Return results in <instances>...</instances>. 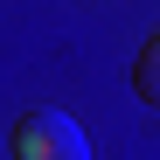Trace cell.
I'll list each match as a JSON object with an SVG mask.
<instances>
[{
  "label": "cell",
  "instance_id": "obj_1",
  "mask_svg": "<svg viewBox=\"0 0 160 160\" xmlns=\"http://www.w3.org/2000/svg\"><path fill=\"white\" fill-rule=\"evenodd\" d=\"M14 160H91V139L70 112L35 104V112L14 118Z\"/></svg>",
  "mask_w": 160,
  "mask_h": 160
},
{
  "label": "cell",
  "instance_id": "obj_2",
  "mask_svg": "<svg viewBox=\"0 0 160 160\" xmlns=\"http://www.w3.org/2000/svg\"><path fill=\"white\" fill-rule=\"evenodd\" d=\"M132 91H139L153 112H160V35H146V49H139V63H132Z\"/></svg>",
  "mask_w": 160,
  "mask_h": 160
}]
</instances>
